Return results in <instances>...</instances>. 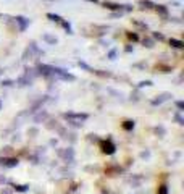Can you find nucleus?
<instances>
[{"label": "nucleus", "instance_id": "nucleus-3", "mask_svg": "<svg viewBox=\"0 0 184 194\" xmlns=\"http://www.w3.org/2000/svg\"><path fill=\"white\" fill-rule=\"evenodd\" d=\"M171 42L174 44V47H181V45H183V44H181V42H178V41H171Z\"/></svg>", "mask_w": 184, "mask_h": 194}, {"label": "nucleus", "instance_id": "nucleus-4", "mask_svg": "<svg viewBox=\"0 0 184 194\" xmlns=\"http://www.w3.org/2000/svg\"><path fill=\"white\" fill-rule=\"evenodd\" d=\"M91 2H97V0H91Z\"/></svg>", "mask_w": 184, "mask_h": 194}, {"label": "nucleus", "instance_id": "nucleus-2", "mask_svg": "<svg viewBox=\"0 0 184 194\" xmlns=\"http://www.w3.org/2000/svg\"><path fill=\"white\" fill-rule=\"evenodd\" d=\"M105 7L113 8V10H115V8H119V5H115V3H107V2H105Z\"/></svg>", "mask_w": 184, "mask_h": 194}, {"label": "nucleus", "instance_id": "nucleus-1", "mask_svg": "<svg viewBox=\"0 0 184 194\" xmlns=\"http://www.w3.org/2000/svg\"><path fill=\"white\" fill-rule=\"evenodd\" d=\"M47 16H49V18H52L53 21H60V16H57V15H52V13H49Z\"/></svg>", "mask_w": 184, "mask_h": 194}]
</instances>
